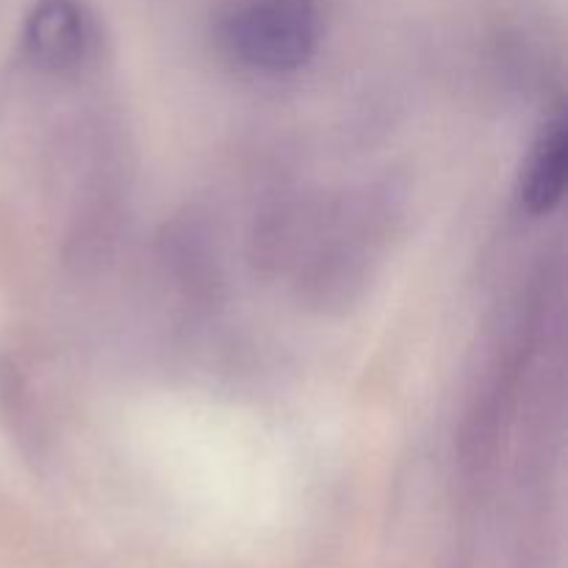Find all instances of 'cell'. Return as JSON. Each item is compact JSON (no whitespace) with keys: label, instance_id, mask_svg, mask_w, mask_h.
<instances>
[{"label":"cell","instance_id":"cell-3","mask_svg":"<svg viewBox=\"0 0 568 568\" xmlns=\"http://www.w3.org/2000/svg\"><path fill=\"white\" fill-rule=\"evenodd\" d=\"M568 170V139L566 128L560 122L549 125L532 144L530 155L525 161L519 181L521 203L530 214H549L560 203L566 189Z\"/></svg>","mask_w":568,"mask_h":568},{"label":"cell","instance_id":"cell-2","mask_svg":"<svg viewBox=\"0 0 568 568\" xmlns=\"http://www.w3.org/2000/svg\"><path fill=\"white\" fill-rule=\"evenodd\" d=\"M94 26L81 0H39L26 17L22 44L39 70L75 72L92 53Z\"/></svg>","mask_w":568,"mask_h":568},{"label":"cell","instance_id":"cell-1","mask_svg":"<svg viewBox=\"0 0 568 568\" xmlns=\"http://www.w3.org/2000/svg\"><path fill=\"white\" fill-rule=\"evenodd\" d=\"M220 37L239 64L283 75L314 59L322 9L316 0H233L222 11Z\"/></svg>","mask_w":568,"mask_h":568}]
</instances>
